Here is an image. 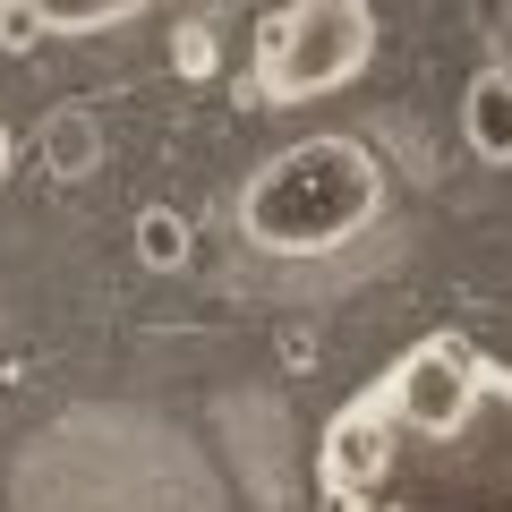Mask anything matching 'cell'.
Instances as JSON below:
<instances>
[{"label":"cell","instance_id":"3","mask_svg":"<svg viewBox=\"0 0 512 512\" xmlns=\"http://www.w3.org/2000/svg\"><path fill=\"white\" fill-rule=\"evenodd\" d=\"M367 60H376V9L367 0H282L256 26L248 86L265 111H299V103L342 94Z\"/></svg>","mask_w":512,"mask_h":512},{"label":"cell","instance_id":"4","mask_svg":"<svg viewBox=\"0 0 512 512\" xmlns=\"http://www.w3.org/2000/svg\"><path fill=\"white\" fill-rule=\"evenodd\" d=\"M154 0H0V18L35 26V35H111V26L146 18Z\"/></svg>","mask_w":512,"mask_h":512},{"label":"cell","instance_id":"5","mask_svg":"<svg viewBox=\"0 0 512 512\" xmlns=\"http://www.w3.org/2000/svg\"><path fill=\"white\" fill-rule=\"evenodd\" d=\"M461 120H470L478 163H512V69H478V77H470V103H461Z\"/></svg>","mask_w":512,"mask_h":512},{"label":"cell","instance_id":"1","mask_svg":"<svg viewBox=\"0 0 512 512\" xmlns=\"http://www.w3.org/2000/svg\"><path fill=\"white\" fill-rule=\"evenodd\" d=\"M325 512H512V359L427 333L316 436Z\"/></svg>","mask_w":512,"mask_h":512},{"label":"cell","instance_id":"7","mask_svg":"<svg viewBox=\"0 0 512 512\" xmlns=\"http://www.w3.org/2000/svg\"><path fill=\"white\" fill-rule=\"evenodd\" d=\"M0 171H9V128H0Z\"/></svg>","mask_w":512,"mask_h":512},{"label":"cell","instance_id":"2","mask_svg":"<svg viewBox=\"0 0 512 512\" xmlns=\"http://www.w3.org/2000/svg\"><path fill=\"white\" fill-rule=\"evenodd\" d=\"M384 214V163L359 137H308L239 188V239L265 256H333Z\"/></svg>","mask_w":512,"mask_h":512},{"label":"cell","instance_id":"6","mask_svg":"<svg viewBox=\"0 0 512 512\" xmlns=\"http://www.w3.org/2000/svg\"><path fill=\"white\" fill-rule=\"evenodd\" d=\"M146 256H180V222H146Z\"/></svg>","mask_w":512,"mask_h":512}]
</instances>
